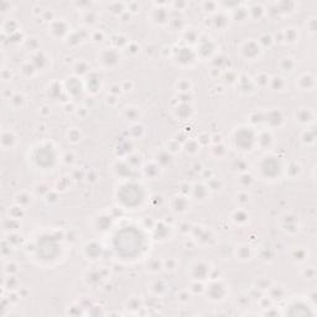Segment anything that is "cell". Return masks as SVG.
<instances>
[{
    "label": "cell",
    "instance_id": "obj_1",
    "mask_svg": "<svg viewBox=\"0 0 317 317\" xmlns=\"http://www.w3.org/2000/svg\"><path fill=\"white\" fill-rule=\"evenodd\" d=\"M113 246L118 255L123 258H134L143 249L144 238L136 228L125 227L116 233Z\"/></svg>",
    "mask_w": 317,
    "mask_h": 317
},
{
    "label": "cell",
    "instance_id": "obj_2",
    "mask_svg": "<svg viewBox=\"0 0 317 317\" xmlns=\"http://www.w3.org/2000/svg\"><path fill=\"white\" fill-rule=\"evenodd\" d=\"M119 198L125 206L134 207L140 204V201L143 200V191H141L140 186L129 183V185L122 187V190L119 192Z\"/></svg>",
    "mask_w": 317,
    "mask_h": 317
},
{
    "label": "cell",
    "instance_id": "obj_3",
    "mask_svg": "<svg viewBox=\"0 0 317 317\" xmlns=\"http://www.w3.org/2000/svg\"><path fill=\"white\" fill-rule=\"evenodd\" d=\"M41 253L44 259H52L57 253V246L51 237H44L39 242V254Z\"/></svg>",
    "mask_w": 317,
    "mask_h": 317
},
{
    "label": "cell",
    "instance_id": "obj_4",
    "mask_svg": "<svg viewBox=\"0 0 317 317\" xmlns=\"http://www.w3.org/2000/svg\"><path fill=\"white\" fill-rule=\"evenodd\" d=\"M36 161L41 166H48L53 161V154L48 148H41L36 153Z\"/></svg>",
    "mask_w": 317,
    "mask_h": 317
},
{
    "label": "cell",
    "instance_id": "obj_5",
    "mask_svg": "<svg viewBox=\"0 0 317 317\" xmlns=\"http://www.w3.org/2000/svg\"><path fill=\"white\" fill-rule=\"evenodd\" d=\"M237 144L241 148H250L251 144H253V134H251L250 130L242 129L241 132L237 133Z\"/></svg>",
    "mask_w": 317,
    "mask_h": 317
},
{
    "label": "cell",
    "instance_id": "obj_6",
    "mask_svg": "<svg viewBox=\"0 0 317 317\" xmlns=\"http://www.w3.org/2000/svg\"><path fill=\"white\" fill-rule=\"evenodd\" d=\"M263 171L268 176H275L279 172V162L272 158H267L263 164Z\"/></svg>",
    "mask_w": 317,
    "mask_h": 317
}]
</instances>
